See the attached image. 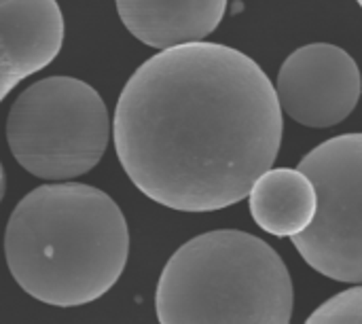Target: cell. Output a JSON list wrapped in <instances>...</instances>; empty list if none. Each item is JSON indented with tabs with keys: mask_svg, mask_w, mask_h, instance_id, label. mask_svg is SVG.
Segmentation results:
<instances>
[{
	"mask_svg": "<svg viewBox=\"0 0 362 324\" xmlns=\"http://www.w3.org/2000/svg\"><path fill=\"white\" fill-rule=\"evenodd\" d=\"M282 108L263 68L218 42L159 51L125 83L117 157L140 193L178 212L246 199L282 144Z\"/></svg>",
	"mask_w": 362,
	"mask_h": 324,
	"instance_id": "1",
	"label": "cell"
},
{
	"mask_svg": "<svg viewBox=\"0 0 362 324\" xmlns=\"http://www.w3.org/2000/svg\"><path fill=\"white\" fill-rule=\"evenodd\" d=\"M4 257L13 280L36 301L87 306L104 297L127 265V221L102 189L42 185L13 208Z\"/></svg>",
	"mask_w": 362,
	"mask_h": 324,
	"instance_id": "2",
	"label": "cell"
},
{
	"mask_svg": "<svg viewBox=\"0 0 362 324\" xmlns=\"http://www.w3.org/2000/svg\"><path fill=\"white\" fill-rule=\"evenodd\" d=\"M155 312L159 324H291L293 280L261 238L238 229L208 231L165 263Z\"/></svg>",
	"mask_w": 362,
	"mask_h": 324,
	"instance_id": "3",
	"label": "cell"
},
{
	"mask_svg": "<svg viewBox=\"0 0 362 324\" xmlns=\"http://www.w3.org/2000/svg\"><path fill=\"white\" fill-rule=\"evenodd\" d=\"M112 134L102 96L74 76H47L23 89L6 115L15 161L36 178L62 183L91 172Z\"/></svg>",
	"mask_w": 362,
	"mask_h": 324,
	"instance_id": "4",
	"label": "cell"
},
{
	"mask_svg": "<svg viewBox=\"0 0 362 324\" xmlns=\"http://www.w3.org/2000/svg\"><path fill=\"white\" fill-rule=\"evenodd\" d=\"M299 170L318 191V214L305 233L293 238V246L314 272L362 284V134L318 144Z\"/></svg>",
	"mask_w": 362,
	"mask_h": 324,
	"instance_id": "5",
	"label": "cell"
},
{
	"mask_svg": "<svg viewBox=\"0 0 362 324\" xmlns=\"http://www.w3.org/2000/svg\"><path fill=\"white\" fill-rule=\"evenodd\" d=\"M276 93L282 112L295 123L327 129L346 121L358 106L361 68L346 49L331 42H310L284 59Z\"/></svg>",
	"mask_w": 362,
	"mask_h": 324,
	"instance_id": "6",
	"label": "cell"
},
{
	"mask_svg": "<svg viewBox=\"0 0 362 324\" xmlns=\"http://www.w3.org/2000/svg\"><path fill=\"white\" fill-rule=\"evenodd\" d=\"M64 42L57 0H0V98L47 68Z\"/></svg>",
	"mask_w": 362,
	"mask_h": 324,
	"instance_id": "7",
	"label": "cell"
},
{
	"mask_svg": "<svg viewBox=\"0 0 362 324\" xmlns=\"http://www.w3.org/2000/svg\"><path fill=\"white\" fill-rule=\"evenodd\" d=\"M132 36L155 49L204 42L223 21L227 0H115Z\"/></svg>",
	"mask_w": 362,
	"mask_h": 324,
	"instance_id": "8",
	"label": "cell"
},
{
	"mask_svg": "<svg viewBox=\"0 0 362 324\" xmlns=\"http://www.w3.org/2000/svg\"><path fill=\"white\" fill-rule=\"evenodd\" d=\"M248 206L263 231L293 240L314 225L318 191L299 168H272L255 183Z\"/></svg>",
	"mask_w": 362,
	"mask_h": 324,
	"instance_id": "9",
	"label": "cell"
},
{
	"mask_svg": "<svg viewBox=\"0 0 362 324\" xmlns=\"http://www.w3.org/2000/svg\"><path fill=\"white\" fill-rule=\"evenodd\" d=\"M303 324H362V287L333 295Z\"/></svg>",
	"mask_w": 362,
	"mask_h": 324,
	"instance_id": "10",
	"label": "cell"
},
{
	"mask_svg": "<svg viewBox=\"0 0 362 324\" xmlns=\"http://www.w3.org/2000/svg\"><path fill=\"white\" fill-rule=\"evenodd\" d=\"M356 2H358V4H361V8H362V0H356Z\"/></svg>",
	"mask_w": 362,
	"mask_h": 324,
	"instance_id": "11",
	"label": "cell"
}]
</instances>
